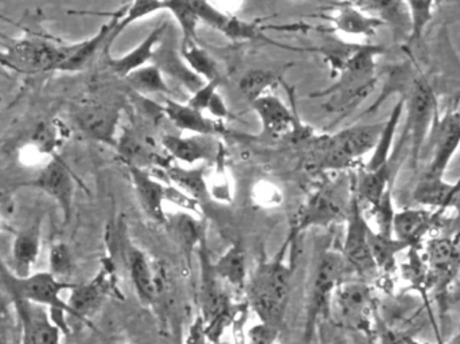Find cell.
Masks as SVG:
<instances>
[{
	"label": "cell",
	"mask_w": 460,
	"mask_h": 344,
	"mask_svg": "<svg viewBox=\"0 0 460 344\" xmlns=\"http://www.w3.org/2000/svg\"><path fill=\"white\" fill-rule=\"evenodd\" d=\"M280 253L270 261L260 262L251 280L246 283V295L252 310L261 323L280 329L291 296L294 267L284 262Z\"/></svg>",
	"instance_id": "obj_1"
},
{
	"label": "cell",
	"mask_w": 460,
	"mask_h": 344,
	"mask_svg": "<svg viewBox=\"0 0 460 344\" xmlns=\"http://www.w3.org/2000/svg\"><path fill=\"white\" fill-rule=\"evenodd\" d=\"M0 278L13 299L24 300L46 308L62 332L66 334L69 331L66 316H72V310L66 300L62 297V294L72 291L75 284L59 280L49 270L31 273L26 278H18L2 265H0Z\"/></svg>",
	"instance_id": "obj_2"
},
{
	"label": "cell",
	"mask_w": 460,
	"mask_h": 344,
	"mask_svg": "<svg viewBox=\"0 0 460 344\" xmlns=\"http://www.w3.org/2000/svg\"><path fill=\"white\" fill-rule=\"evenodd\" d=\"M8 45L0 51V66L21 75L57 73L65 54V42L43 35L27 34L18 40L5 37Z\"/></svg>",
	"instance_id": "obj_3"
},
{
	"label": "cell",
	"mask_w": 460,
	"mask_h": 344,
	"mask_svg": "<svg viewBox=\"0 0 460 344\" xmlns=\"http://www.w3.org/2000/svg\"><path fill=\"white\" fill-rule=\"evenodd\" d=\"M383 128L384 121L357 124L332 135L322 142L319 153H316V166L338 172L349 169L362 156L373 153Z\"/></svg>",
	"instance_id": "obj_4"
},
{
	"label": "cell",
	"mask_w": 460,
	"mask_h": 344,
	"mask_svg": "<svg viewBox=\"0 0 460 344\" xmlns=\"http://www.w3.org/2000/svg\"><path fill=\"white\" fill-rule=\"evenodd\" d=\"M402 99L407 110L405 134L408 135L411 143V161L413 167H418L432 127L438 119L437 96L429 81L420 77L413 81L408 96Z\"/></svg>",
	"instance_id": "obj_5"
},
{
	"label": "cell",
	"mask_w": 460,
	"mask_h": 344,
	"mask_svg": "<svg viewBox=\"0 0 460 344\" xmlns=\"http://www.w3.org/2000/svg\"><path fill=\"white\" fill-rule=\"evenodd\" d=\"M350 270L342 253L327 251L319 257L314 270L313 281H311L310 299L307 305L308 335L313 331L316 322L329 313L335 291L345 281V276Z\"/></svg>",
	"instance_id": "obj_6"
},
{
	"label": "cell",
	"mask_w": 460,
	"mask_h": 344,
	"mask_svg": "<svg viewBox=\"0 0 460 344\" xmlns=\"http://www.w3.org/2000/svg\"><path fill=\"white\" fill-rule=\"evenodd\" d=\"M353 192L350 184L348 186V181L343 179L319 189L300 210L295 235L310 227H326L348 218Z\"/></svg>",
	"instance_id": "obj_7"
},
{
	"label": "cell",
	"mask_w": 460,
	"mask_h": 344,
	"mask_svg": "<svg viewBox=\"0 0 460 344\" xmlns=\"http://www.w3.org/2000/svg\"><path fill=\"white\" fill-rule=\"evenodd\" d=\"M346 234L341 253L353 272L359 276H369L377 270L369 248L370 226L362 214L361 202L353 192L348 218H346Z\"/></svg>",
	"instance_id": "obj_8"
},
{
	"label": "cell",
	"mask_w": 460,
	"mask_h": 344,
	"mask_svg": "<svg viewBox=\"0 0 460 344\" xmlns=\"http://www.w3.org/2000/svg\"><path fill=\"white\" fill-rule=\"evenodd\" d=\"M460 148V113L448 110L437 119L424 147L423 156L429 155L426 172L445 176ZM421 156V158H423Z\"/></svg>",
	"instance_id": "obj_9"
},
{
	"label": "cell",
	"mask_w": 460,
	"mask_h": 344,
	"mask_svg": "<svg viewBox=\"0 0 460 344\" xmlns=\"http://www.w3.org/2000/svg\"><path fill=\"white\" fill-rule=\"evenodd\" d=\"M21 187L40 190L54 200L61 208L65 224H69L75 203V179L66 164L58 156H54L31 181H23Z\"/></svg>",
	"instance_id": "obj_10"
},
{
	"label": "cell",
	"mask_w": 460,
	"mask_h": 344,
	"mask_svg": "<svg viewBox=\"0 0 460 344\" xmlns=\"http://www.w3.org/2000/svg\"><path fill=\"white\" fill-rule=\"evenodd\" d=\"M118 102H86L75 110L78 128L97 142L116 146V129L121 116Z\"/></svg>",
	"instance_id": "obj_11"
},
{
	"label": "cell",
	"mask_w": 460,
	"mask_h": 344,
	"mask_svg": "<svg viewBox=\"0 0 460 344\" xmlns=\"http://www.w3.org/2000/svg\"><path fill=\"white\" fill-rule=\"evenodd\" d=\"M427 269L438 294L447 291L460 270V249L447 237L432 238L427 243Z\"/></svg>",
	"instance_id": "obj_12"
},
{
	"label": "cell",
	"mask_w": 460,
	"mask_h": 344,
	"mask_svg": "<svg viewBox=\"0 0 460 344\" xmlns=\"http://www.w3.org/2000/svg\"><path fill=\"white\" fill-rule=\"evenodd\" d=\"M113 289H115V278H113L112 267L105 264L93 280L83 286L75 284V288L72 289L67 304L72 310L73 318L86 321L102 307V303Z\"/></svg>",
	"instance_id": "obj_13"
},
{
	"label": "cell",
	"mask_w": 460,
	"mask_h": 344,
	"mask_svg": "<svg viewBox=\"0 0 460 344\" xmlns=\"http://www.w3.org/2000/svg\"><path fill=\"white\" fill-rule=\"evenodd\" d=\"M26 335V344H61L64 332L51 319L50 313L40 305L13 299Z\"/></svg>",
	"instance_id": "obj_14"
},
{
	"label": "cell",
	"mask_w": 460,
	"mask_h": 344,
	"mask_svg": "<svg viewBox=\"0 0 460 344\" xmlns=\"http://www.w3.org/2000/svg\"><path fill=\"white\" fill-rule=\"evenodd\" d=\"M129 176L146 216L156 224L167 225L169 218L164 205L169 197V184L156 181L150 172L137 167H129Z\"/></svg>",
	"instance_id": "obj_15"
},
{
	"label": "cell",
	"mask_w": 460,
	"mask_h": 344,
	"mask_svg": "<svg viewBox=\"0 0 460 344\" xmlns=\"http://www.w3.org/2000/svg\"><path fill=\"white\" fill-rule=\"evenodd\" d=\"M115 18L111 15V21L102 24V29L88 40L81 42L66 43L65 45L64 61L59 65L57 72L58 73H75L85 69L92 59L96 57L100 50L104 49L110 50V38L115 29Z\"/></svg>",
	"instance_id": "obj_16"
},
{
	"label": "cell",
	"mask_w": 460,
	"mask_h": 344,
	"mask_svg": "<svg viewBox=\"0 0 460 344\" xmlns=\"http://www.w3.org/2000/svg\"><path fill=\"white\" fill-rule=\"evenodd\" d=\"M199 256L201 262V292H199L201 318L204 319L205 323H209L216 316L228 310L232 304L221 287L220 278L213 269V262L210 261L205 241L199 245Z\"/></svg>",
	"instance_id": "obj_17"
},
{
	"label": "cell",
	"mask_w": 460,
	"mask_h": 344,
	"mask_svg": "<svg viewBox=\"0 0 460 344\" xmlns=\"http://www.w3.org/2000/svg\"><path fill=\"white\" fill-rule=\"evenodd\" d=\"M169 31V23L159 24L139 43L137 48L121 57L108 56L107 65L119 77L126 80L131 73L137 72L140 67L147 66L153 62L156 49Z\"/></svg>",
	"instance_id": "obj_18"
},
{
	"label": "cell",
	"mask_w": 460,
	"mask_h": 344,
	"mask_svg": "<svg viewBox=\"0 0 460 344\" xmlns=\"http://www.w3.org/2000/svg\"><path fill=\"white\" fill-rule=\"evenodd\" d=\"M42 245V221L35 219L29 226L16 233L11 249L13 273L18 278H26L32 273L38 262Z\"/></svg>",
	"instance_id": "obj_19"
},
{
	"label": "cell",
	"mask_w": 460,
	"mask_h": 344,
	"mask_svg": "<svg viewBox=\"0 0 460 344\" xmlns=\"http://www.w3.org/2000/svg\"><path fill=\"white\" fill-rule=\"evenodd\" d=\"M332 302L349 323L359 326L367 322L372 294L369 287L361 281H343L335 291Z\"/></svg>",
	"instance_id": "obj_20"
},
{
	"label": "cell",
	"mask_w": 460,
	"mask_h": 344,
	"mask_svg": "<svg viewBox=\"0 0 460 344\" xmlns=\"http://www.w3.org/2000/svg\"><path fill=\"white\" fill-rule=\"evenodd\" d=\"M460 186L458 183H448L445 176L424 172L413 190V200L419 205L438 208V213L451 208L454 199L458 195Z\"/></svg>",
	"instance_id": "obj_21"
},
{
	"label": "cell",
	"mask_w": 460,
	"mask_h": 344,
	"mask_svg": "<svg viewBox=\"0 0 460 344\" xmlns=\"http://www.w3.org/2000/svg\"><path fill=\"white\" fill-rule=\"evenodd\" d=\"M252 107L259 116L265 134L270 137H286L294 132L295 127H296L294 115L278 96L265 94L252 102Z\"/></svg>",
	"instance_id": "obj_22"
},
{
	"label": "cell",
	"mask_w": 460,
	"mask_h": 344,
	"mask_svg": "<svg viewBox=\"0 0 460 344\" xmlns=\"http://www.w3.org/2000/svg\"><path fill=\"white\" fill-rule=\"evenodd\" d=\"M127 267L140 304L146 307L155 304L158 300L155 269L147 256L140 249L131 246L127 251Z\"/></svg>",
	"instance_id": "obj_23"
},
{
	"label": "cell",
	"mask_w": 460,
	"mask_h": 344,
	"mask_svg": "<svg viewBox=\"0 0 460 344\" xmlns=\"http://www.w3.org/2000/svg\"><path fill=\"white\" fill-rule=\"evenodd\" d=\"M162 110L181 131L191 132L197 137H216L220 132V126L215 120L205 118L204 112L194 110L190 105L166 99Z\"/></svg>",
	"instance_id": "obj_24"
},
{
	"label": "cell",
	"mask_w": 460,
	"mask_h": 344,
	"mask_svg": "<svg viewBox=\"0 0 460 344\" xmlns=\"http://www.w3.org/2000/svg\"><path fill=\"white\" fill-rule=\"evenodd\" d=\"M164 150L181 163L193 164L215 158L216 147L213 137H180L167 135L162 140Z\"/></svg>",
	"instance_id": "obj_25"
},
{
	"label": "cell",
	"mask_w": 460,
	"mask_h": 344,
	"mask_svg": "<svg viewBox=\"0 0 460 344\" xmlns=\"http://www.w3.org/2000/svg\"><path fill=\"white\" fill-rule=\"evenodd\" d=\"M435 213L423 208H405L396 211L394 222V235L407 243L408 248H416L431 229Z\"/></svg>",
	"instance_id": "obj_26"
},
{
	"label": "cell",
	"mask_w": 460,
	"mask_h": 344,
	"mask_svg": "<svg viewBox=\"0 0 460 344\" xmlns=\"http://www.w3.org/2000/svg\"><path fill=\"white\" fill-rule=\"evenodd\" d=\"M164 40H162L159 48L156 49L155 56H154L151 64L158 66L164 75L166 73L170 77L180 81L191 93H196L207 83L189 69L188 65L185 64L182 57H181V51L178 54L172 43L164 42Z\"/></svg>",
	"instance_id": "obj_27"
},
{
	"label": "cell",
	"mask_w": 460,
	"mask_h": 344,
	"mask_svg": "<svg viewBox=\"0 0 460 344\" xmlns=\"http://www.w3.org/2000/svg\"><path fill=\"white\" fill-rule=\"evenodd\" d=\"M394 163L392 161L380 169L367 172L364 170L354 181V192L359 202L367 203L370 207L378 205L384 195L391 190V181L394 178Z\"/></svg>",
	"instance_id": "obj_28"
},
{
	"label": "cell",
	"mask_w": 460,
	"mask_h": 344,
	"mask_svg": "<svg viewBox=\"0 0 460 344\" xmlns=\"http://www.w3.org/2000/svg\"><path fill=\"white\" fill-rule=\"evenodd\" d=\"M332 21L337 31L357 37H372L384 24L381 19L365 13L356 4H346L345 7L340 8Z\"/></svg>",
	"instance_id": "obj_29"
},
{
	"label": "cell",
	"mask_w": 460,
	"mask_h": 344,
	"mask_svg": "<svg viewBox=\"0 0 460 344\" xmlns=\"http://www.w3.org/2000/svg\"><path fill=\"white\" fill-rule=\"evenodd\" d=\"M405 102L404 99H400L394 104L388 120L384 121V128L378 137L377 145L373 150L372 156L364 170L373 172V170L380 169L391 162L392 150H394V137H396L397 127L402 121L404 115Z\"/></svg>",
	"instance_id": "obj_30"
},
{
	"label": "cell",
	"mask_w": 460,
	"mask_h": 344,
	"mask_svg": "<svg viewBox=\"0 0 460 344\" xmlns=\"http://www.w3.org/2000/svg\"><path fill=\"white\" fill-rule=\"evenodd\" d=\"M213 269L221 281H226L233 288H243L248 283L246 254L243 246L234 243L228 251L213 262Z\"/></svg>",
	"instance_id": "obj_31"
},
{
	"label": "cell",
	"mask_w": 460,
	"mask_h": 344,
	"mask_svg": "<svg viewBox=\"0 0 460 344\" xmlns=\"http://www.w3.org/2000/svg\"><path fill=\"white\" fill-rule=\"evenodd\" d=\"M369 248L376 268L385 273L396 269L397 256L408 249L407 243L397 240L394 235H383L370 227Z\"/></svg>",
	"instance_id": "obj_32"
},
{
	"label": "cell",
	"mask_w": 460,
	"mask_h": 344,
	"mask_svg": "<svg viewBox=\"0 0 460 344\" xmlns=\"http://www.w3.org/2000/svg\"><path fill=\"white\" fill-rule=\"evenodd\" d=\"M167 225L172 226V234L177 238L178 243L190 264L194 251L199 248V245L205 241L204 226L201 222L197 221L189 214H180V216L169 219Z\"/></svg>",
	"instance_id": "obj_33"
},
{
	"label": "cell",
	"mask_w": 460,
	"mask_h": 344,
	"mask_svg": "<svg viewBox=\"0 0 460 344\" xmlns=\"http://www.w3.org/2000/svg\"><path fill=\"white\" fill-rule=\"evenodd\" d=\"M164 10V2H159V0H139V2L128 3V4L123 5L120 10L111 13V15L115 18L116 23L115 29H113L112 34H111L110 48L113 40H115L127 27L131 26L132 23L140 21V19L147 18V16Z\"/></svg>",
	"instance_id": "obj_34"
},
{
	"label": "cell",
	"mask_w": 460,
	"mask_h": 344,
	"mask_svg": "<svg viewBox=\"0 0 460 344\" xmlns=\"http://www.w3.org/2000/svg\"><path fill=\"white\" fill-rule=\"evenodd\" d=\"M126 81L137 93L142 94V96H148V94L170 96V94H172V89L169 88L166 80H164V73L153 64L140 67L137 72L131 73L126 78Z\"/></svg>",
	"instance_id": "obj_35"
},
{
	"label": "cell",
	"mask_w": 460,
	"mask_h": 344,
	"mask_svg": "<svg viewBox=\"0 0 460 344\" xmlns=\"http://www.w3.org/2000/svg\"><path fill=\"white\" fill-rule=\"evenodd\" d=\"M280 83V73L275 72V70L253 69L249 70L241 77L238 88L243 96L252 104L260 97L265 96V92L275 88Z\"/></svg>",
	"instance_id": "obj_36"
},
{
	"label": "cell",
	"mask_w": 460,
	"mask_h": 344,
	"mask_svg": "<svg viewBox=\"0 0 460 344\" xmlns=\"http://www.w3.org/2000/svg\"><path fill=\"white\" fill-rule=\"evenodd\" d=\"M164 10L169 11L174 16L177 23L180 24L182 40H181V48L186 46L199 45V37H197V29L199 22L196 11H194L191 2H181V0H170L164 2Z\"/></svg>",
	"instance_id": "obj_37"
},
{
	"label": "cell",
	"mask_w": 460,
	"mask_h": 344,
	"mask_svg": "<svg viewBox=\"0 0 460 344\" xmlns=\"http://www.w3.org/2000/svg\"><path fill=\"white\" fill-rule=\"evenodd\" d=\"M181 57L188 65L189 69L202 78L205 83L221 81L220 67H218L217 62L201 46L190 45L181 48Z\"/></svg>",
	"instance_id": "obj_38"
},
{
	"label": "cell",
	"mask_w": 460,
	"mask_h": 344,
	"mask_svg": "<svg viewBox=\"0 0 460 344\" xmlns=\"http://www.w3.org/2000/svg\"><path fill=\"white\" fill-rule=\"evenodd\" d=\"M220 84L221 81H212V83L205 84L201 89L193 93V96L188 101V105L199 110V112L208 110L213 118L218 119V120H226L229 118L230 113L223 96L218 93Z\"/></svg>",
	"instance_id": "obj_39"
},
{
	"label": "cell",
	"mask_w": 460,
	"mask_h": 344,
	"mask_svg": "<svg viewBox=\"0 0 460 344\" xmlns=\"http://www.w3.org/2000/svg\"><path fill=\"white\" fill-rule=\"evenodd\" d=\"M166 176L180 187L181 191L185 192L188 197L193 198L199 203L209 195L204 169L185 170L181 167H170L166 170Z\"/></svg>",
	"instance_id": "obj_40"
},
{
	"label": "cell",
	"mask_w": 460,
	"mask_h": 344,
	"mask_svg": "<svg viewBox=\"0 0 460 344\" xmlns=\"http://www.w3.org/2000/svg\"><path fill=\"white\" fill-rule=\"evenodd\" d=\"M116 146L129 167L146 170L154 163V154L134 134L126 132Z\"/></svg>",
	"instance_id": "obj_41"
},
{
	"label": "cell",
	"mask_w": 460,
	"mask_h": 344,
	"mask_svg": "<svg viewBox=\"0 0 460 344\" xmlns=\"http://www.w3.org/2000/svg\"><path fill=\"white\" fill-rule=\"evenodd\" d=\"M410 10L411 30L407 42L410 46H416L421 42L434 13V2H408Z\"/></svg>",
	"instance_id": "obj_42"
},
{
	"label": "cell",
	"mask_w": 460,
	"mask_h": 344,
	"mask_svg": "<svg viewBox=\"0 0 460 344\" xmlns=\"http://www.w3.org/2000/svg\"><path fill=\"white\" fill-rule=\"evenodd\" d=\"M373 216H375L377 230L383 235H394V222L396 216V208H394V197L389 190L377 206L372 207Z\"/></svg>",
	"instance_id": "obj_43"
},
{
	"label": "cell",
	"mask_w": 460,
	"mask_h": 344,
	"mask_svg": "<svg viewBox=\"0 0 460 344\" xmlns=\"http://www.w3.org/2000/svg\"><path fill=\"white\" fill-rule=\"evenodd\" d=\"M49 265H50L49 272L51 275L56 276L59 280L67 281V278L73 272V264L72 256H70V251L66 245L56 243V245L51 246Z\"/></svg>",
	"instance_id": "obj_44"
},
{
	"label": "cell",
	"mask_w": 460,
	"mask_h": 344,
	"mask_svg": "<svg viewBox=\"0 0 460 344\" xmlns=\"http://www.w3.org/2000/svg\"><path fill=\"white\" fill-rule=\"evenodd\" d=\"M279 337V329L270 326V324L260 322L256 326L249 329L246 334V343L248 344H276Z\"/></svg>",
	"instance_id": "obj_45"
},
{
	"label": "cell",
	"mask_w": 460,
	"mask_h": 344,
	"mask_svg": "<svg viewBox=\"0 0 460 344\" xmlns=\"http://www.w3.org/2000/svg\"><path fill=\"white\" fill-rule=\"evenodd\" d=\"M451 207L456 208V210L458 211V218L460 219V190L456 199H454L453 206H451Z\"/></svg>",
	"instance_id": "obj_46"
},
{
	"label": "cell",
	"mask_w": 460,
	"mask_h": 344,
	"mask_svg": "<svg viewBox=\"0 0 460 344\" xmlns=\"http://www.w3.org/2000/svg\"><path fill=\"white\" fill-rule=\"evenodd\" d=\"M0 101H2V99H0Z\"/></svg>",
	"instance_id": "obj_47"
},
{
	"label": "cell",
	"mask_w": 460,
	"mask_h": 344,
	"mask_svg": "<svg viewBox=\"0 0 460 344\" xmlns=\"http://www.w3.org/2000/svg\"><path fill=\"white\" fill-rule=\"evenodd\" d=\"M276 344H278V343H276Z\"/></svg>",
	"instance_id": "obj_48"
}]
</instances>
